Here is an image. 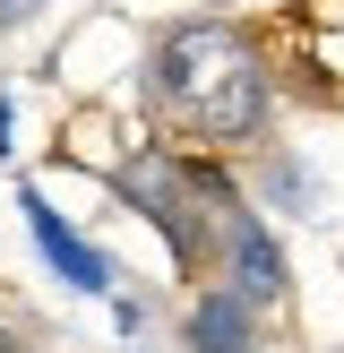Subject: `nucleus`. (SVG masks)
<instances>
[{"instance_id":"f257e3e1","label":"nucleus","mask_w":344,"mask_h":353,"mask_svg":"<svg viewBox=\"0 0 344 353\" xmlns=\"http://www.w3.org/2000/svg\"><path fill=\"white\" fill-rule=\"evenodd\" d=\"M147 103L172 130V147L189 155H241L275 138V103H284V78H275V52L250 17H172L147 43Z\"/></svg>"},{"instance_id":"f03ea898","label":"nucleus","mask_w":344,"mask_h":353,"mask_svg":"<svg viewBox=\"0 0 344 353\" xmlns=\"http://www.w3.org/2000/svg\"><path fill=\"white\" fill-rule=\"evenodd\" d=\"M112 190H120V207H138V216L164 233V250H172L181 276H206V268H215V207L198 199L189 155L172 147V138H138V147L112 164Z\"/></svg>"},{"instance_id":"7ed1b4c3","label":"nucleus","mask_w":344,"mask_h":353,"mask_svg":"<svg viewBox=\"0 0 344 353\" xmlns=\"http://www.w3.org/2000/svg\"><path fill=\"white\" fill-rule=\"evenodd\" d=\"M215 276H224V293H241V302L258 310V319L284 310V293H292V259H284V241L267 233V216H258L250 190L215 207Z\"/></svg>"},{"instance_id":"20e7f679","label":"nucleus","mask_w":344,"mask_h":353,"mask_svg":"<svg viewBox=\"0 0 344 353\" xmlns=\"http://www.w3.org/2000/svg\"><path fill=\"white\" fill-rule=\"evenodd\" d=\"M17 216H26L34 259H43V268L61 276L69 293H103V302L120 293V259H112V250H95V241H86V233H78V224H69V216H61V207H52L34 181H17Z\"/></svg>"},{"instance_id":"39448f33","label":"nucleus","mask_w":344,"mask_h":353,"mask_svg":"<svg viewBox=\"0 0 344 353\" xmlns=\"http://www.w3.org/2000/svg\"><path fill=\"white\" fill-rule=\"evenodd\" d=\"M181 353H258V310L241 302V293H198L181 319Z\"/></svg>"},{"instance_id":"423d86ee","label":"nucleus","mask_w":344,"mask_h":353,"mask_svg":"<svg viewBox=\"0 0 344 353\" xmlns=\"http://www.w3.org/2000/svg\"><path fill=\"white\" fill-rule=\"evenodd\" d=\"M258 207H284V216H319V172L292 147H267V181H258Z\"/></svg>"},{"instance_id":"0eeeda50","label":"nucleus","mask_w":344,"mask_h":353,"mask_svg":"<svg viewBox=\"0 0 344 353\" xmlns=\"http://www.w3.org/2000/svg\"><path fill=\"white\" fill-rule=\"evenodd\" d=\"M34 17H43V0H0V34H9V26H34Z\"/></svg>"},{"instance_id":"6e6552de","label":"nucleus","mask_w":344,"mask_h":353,"mask_svg":"<svg viewBox=\"0 0 344 353\" xmlns=\"http://www.w3.org/2000/svg\"><path fill=\"white\" fill-rule=\"evenodd\" d=\"M0 155H17V103L0 95Z\"/></svg>"},{"instance_id":"1a4fd4ad","label":"nucleus","mask_w":344,"mask_h":353,"mask_svg":"<svg viewBox=\"0 0 344 353\" xmlns=\"http://www.w3.org/2000/svg\"><path fill=\"white\" fill-rule=\"evenodd\" d=\"M0 353H34V345H26V327H17V319H0Z\"/></svg>"}]
</instances>
